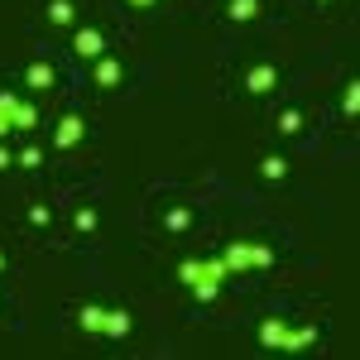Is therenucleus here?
Masks as SVG:
<instances>
[{
  "instance_id": "4",
  "label": "nucleus",
  "mask_w": 360,
  "mask_h": 360,
  "mask_svg": "<svg viewBox=\"0 0 360 360\" xmlns=\"http://www.w3.org/2000/svg\"><path fill=\"white\" fill-rule=\"evenodd\" d=\"M283 332H288V322H283V317H264V322H259V346L278 351V346H283Z\"/></svg>"
},
{
  "instance_id": "15",
  "label": "nucleus",
  "mask_w": 360,
  "mask_h": 360,
  "mask_svg": "<svg viewBox=\"0 0 360 360\" xmlns=\"http://www.w3.org/2000/svg\"><path fill=\"white\" fill-rule=\"evenodd\" d=\"M39 125V111L29 101H15V130H34Z\"/></svg>"
},
{
  "instance_id": "21",
  "label": "nucleus",
  "mask_w": 360,
  "mask_h": 360,
  "mask_svg": "<svg viewBox=\"0 0 360 360\" xmlns=\"http://www.w3.org/2000/svg\"><path fill=\"white\" fill-rule=\"evenodd\" d=\"M72 231H96V212H91V207L72 212Z\"/></svg>"
},
{
  "instance_id": "9",
  "label": "nucleus",
  "mask_w": 360,
  "mask_h": 360,
  "mask_svg": "<svg viewBox=\"0 0 360 360\" xmlns=\"http://www.w3.org/2000/svg\"><path fill=\"white\" fill-rule=\"evenodd\" d=\"M255 15H259V0H231V5H226V20H231V25H250Z\"/></svg>"
},
{
  "instance_id": "14",
  "label": "nucleus",
  "mask_w": 360,
  "mask_h": 360,
  "mask_svg": "<svg viewBox=\"0 0 360 360\" xmlns=\"http://www.w3.org/2000/svg\"><path fill=\"white\" fill-rule=\"evenodd\" d=\"M101 317H106V307H96V303H86L82 312H77V322H82V332H101Z\"/></svg>"
},
{
  "instance_id": "17",
  "label": "nucleus",
  "mask_w": 360,
  "mask_h": 360,
  "mask_svg": "<svg viewBox=\"0 0 360 360\" xmlns=\"http://www.w3.org/2000/svg\"><path fill=\"white\" fill-rule=\"evenodd\" d=\"M278 130L283 135H303V111H278Z\"/></svg>"
},
{
  "instance_id": "25",
  "label": "nucleus",
  "mask_w": 360,
  "mask_h": 360,
  "mask_svg": "<svg viewBox=\"0 0 360 360\" xmlns=\"http://www.w3.org/2000/svg\"><path fill=\"white\" fill-rule=\"evenodd\" d=\"M0 269H5V255H0Z\"/></svg>"
},
{
  "instance_id": "8",
  "label": "nucleus",
  "mask_w": 360,
  "mask_h": 360,
  "mask_svg": "<svg viewBox=\"0 0 360 360\" xmlns=\"http://www.w3.org/2000/svg\"><path fill=\"white\" fill-rule=\"evenodd\" d=\"M312 341H317V332H312V327H288V332H283V346H278V351H307Z\"/></svg>"
},
{
  "instance_id": "10",
  "label": "nucleus",
  "mask_w": 360,
  "mask_h": 360,
  "mask_svg": "<svg viewBox=\"0 0 360 360\" xmlns=\"http://www.w3.org/2000/svg\"><path fill=\"white\" fill-rule=\"evenodd\" d=\"M25 82L34 86V91H49V86H53V68H49V63H29V68H25Z\"/></svg>"
},
{
  "instance_id": "24",
  "label": "nucleus",
  "mask_w": 360,
  "mask_h": 360,
  "mask_svg": "<svg viewBox=\"0 0 360 360\" xmlns=\"http://www.w3.org/2000/svg\"><path fill=\"white\" fill-rule=\"evenodd\" d=\"M130 5H139V10H144V5H154V0H130Z\"/></svg>"
},
{
  "instance_id": "19",
  "label": "nucleus",
  "mask_w": 360,
  "mask_h": 360,
  "mask_svg": "<svg viewBox=\"0 0 360 360\" xmlns=\"http://www.w3.org/2000/svg\"><path fill=\"white\" fill-rule=\"evenodd\" d=\"M49 20L53 25H72V0H53L49 5Z\"/></svg>"
},
{
  "instance_id": "1",
  "label": "nucleus",
  "mask_w": 360,
  "mask_h": 360,
  "mask_svg": "<svg viewBox=\"0 0 360 360\" xmlns=\"http://www.w3.org/2000/svg\"><path fill=\"white\" fill-rule=\"evenodd\" d=\"M274 86H278V68H269V63H255V68L245 72V91L250 96H269Z\"/></svg>"
},
{
  "instance_id": "12",
  "label": "nucleus",
  "mask_w": 360,
  "mask_h": 360,
  "mask_svg": "<svg viewBox=\"0 0 360 360\" xmlns=\"http://www.w3.org/2000/svg\"><path fill=\"white\" fill-rule=\"evenodd\" d=\"M15 130V96L10 91H0V139Z\"/></svg>"
},
{
  "instance_id": "18",
  "label": "nucleus",
  "mask_w": 360,
  "mask_h": 360,
  "mask_svg": "<svg viewBox=\"0 0 360 360\" xmlns=\"http://www.w3.org/2000/svg\"><path fill=\"white\" fill-rule=\"evenodd\" d=\"M274 264V250L269 245H250V269H269Z\"/></svg>"
},
{
  "instance_id": "3",
  "label": "nucleus",
  "mask_w": 360,
  "mask_h": 360,
  "mask_svg": "<svg viewBox=\"0 0 360 360\" xmlns=\"http://www.w3.org/2000/svg\"><path fill=\"white\" fill-rule=\"evenodd\" d=\"M82 135H86V125H82V115H63L58 120V149H72V144H82Z\"/></svg>"
},
{
  "instance_id": "13",
  "label": "nucleus",
  "mask_w": 360,
  "mask_h": 360,
  "mask_svg": "<svg viewBox=\"0 0 360 360\" xmlns=\"http://www.w3.org/2000/svg\"><path fill=\"white\" fill-rule=\"evenodd\" d=\"M341 115L356 120L360 115V82H346V96H341Z\"/></svg>"
},
{
  "instance_id": "6",
  "label": "nucleus",
  "mask_w": 360,
  "mask_h": 360,
  "mask_svg": "<svg viewBox=\"0 0 360 360\" xmlns=\"http://www.w3.org/2000/svg\"><path fill=\"white\" fill-rule=\"evenodd\" d=\"M259 178L283 183V178H288V159H283V154H264V159H259Z\"/></svg>"
},
{
  "instance_id": "23",
  "label": "nucleus",
  "mask_w": 360,
  "mask_h": 360,
  "mask_svg": "<svg viewBox=\"0 0 360 360\" xmlns=\"http://www.w3.org/2000/svg\"><path fill=\"white\" fill-rule=\"evenodd\" d=\"M10 164H15V154H10V149L0 144V168H10Z\"/></svg>"
},
{
  "instance_id": "2",
  "label": "nucleus",
  "mask_w": 360,
  "mask_h": 360,
  "mask_svg": "<svg viewBox=\"0 0 360 360\" xmlns=\"http://www.w3.org/2000/svg\"><path fill=\"white\" fill-rule=\"evenodd\" d=\"M72 53H77V58H101V53H106V34L91 29V25H82V29H77V39H72Z\"/></svg>"
},
{
  "instance_id": "5",
  "label": "nucleus",
  "mask_w": 360,
  "mask_h": 360,
  "mask_svg": "<svg viewBox=\"0 0 360 360\" xmlns=\"http://www.w3.org/2000/svg\"><path fill=\"white\" fill-rule=\"evenodd\" d=\"M101 332L115 336V341H120V336H130V312H125V307H111V312L101 317Z\"/></svg>"
},
{
  "instance_id": "16",
  "label": "nucleus",
  "mask_w": 360,
  "mask_h": 360,
  "mask_svg": "<svg viewBox=\"0 0 360 360\" xmlns=\"http://www.w3.org/2000/svg\"><path fill=\"white\" fill-rule=\"evenodd\" d=\"M164 226H168V231H188V226H193V212H188V207H168Z\"/></svg>"
},
{
  "instance_id": "11",
  "label": "nucleus",
  "mask_w": 360,
  "mask_h": 360,
  "mask_svg": "<svg viewBox=\"0 0 360 360\" xmlns=\"http://www.w3.org/2000/svg\"><path fill=\"white\" fill-rule=\"evenodd\" d=\"M120 77H125V68H120L115 58H96V82L101 86H115Z\"/></svg>"
},
{
  "instance_id": "26",
  "label": "nucleus",
  "mask_w": 360,
  "mask_h": 360,
  "mask_svg": "<svg viewBox=\"0 0 360 360\" xmlns=\"http://www.w3.org/2000/svg\"><path fill=\"white\" fill-rule=\"evenodd\" d=\"M322 5H327V0H322Z\"/></svg>"
},
{
  "instance_id": "20",
  "label": "nucleus",
  "mask_w": 360,
  "mask_h": 360,
  "mask_svg": "<svg viewBox=\"0 0 360 360\" xmlns=\"http://www.w3.org/2000/svg\"><path fill=\"white\" fill-rule=\"evenodd\" d=\"M15 164H20V168H39V164H44L39 144H29V149H20V154H15Z\"/></svg>"
},
{
  "instance_id": "7",
  "label": "nucleus",
  "mask_w": 360,
  "mask_h": 360,
  "mask_svg": "<svg viewBox=\"0 0 360 360\" xmlns=\"http://www.w3.org/2000/svg\"><path fill=\"white\" fill-rule=\"evenodd\" d=\"M226 269L231 274H240V269H250V240H236V245H226Z\"/></svg>"
},
{
  "instance_id": "22",
  "label": "nucleus",
  "mask_w": 360,
  "mask_h": 360,
  "mask_svg": "<svg viewBox=\"0 0 360 360\" xmlns=\"http://www.w3.org/2000/svg\"><path fill=\"white\" fill-rule=\"evenodd\" d=\"M29 221H34V226H49V221H53V212H49L44 202H34V207H29Z\"/></svg>"
}]
</instances>
